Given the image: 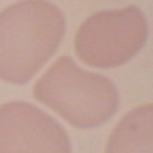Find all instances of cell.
Wrapping results in <instances>:
<instances>
[{"mask_svg":"<svg viewBox=\"0 0 153 153\" xmlns=\"http://www.w3.org/2000/svg\"><path fill=\"white\" fill-rule=\"evenodd\" d=\"M34 97L76 129L105 125L119 109V91L111 79L76 67L71 56L53 62L34 85Z\"/></svg>","mask_w":153,"mask_h":153,"instance_id":"7a4b0ae2","label":"cell"},{"mask_svg":"<svg viewBox=\"0 0 153 153\" xmlns=\"http://www.w3.org/2000/svg\"><path fill=\"white\" fill-rule=\"evenodd\" d=\"M147 34V18L137 6L99 10L79 26L75 53L89 67L115 69L141 53Z\"/></svg>","mask_w":153,"mask_h":153,"instance_id":"3957f363","label":"cell"},{"mask_svg":"<svg viewBox=\"0 0 153 153\" xmlns=\"http://www.w3.org/2000/svg\"><path fill=\"white\" fill-rule=\"evenodd\" d=\"M151 103L131 109L111 131L105 153H151Z\"/></svg>","mask_w":153,"mask_h":153,"instance_id":"5b68a950","label":"cell"},{"mask_svg":"<svg viewBox=\"0 0 153 153\" xmlns=\"http://www.w3.org/2000/svg\"><path fill=\"white\" fill-rule=\"evenodd\" d=\"M0 153H73L62 125L24 101L0 105Z\"/></svg>","mask_w":153,"mask_h":153,"instance_id":"277c9868","label":"cell"},{"mask_svg":"<svg viewBox=\"0 0 153 153\" xmlns=\"http://www.w3.org/2000/svg\"><path fill=\"white\" fill-rule=\"evenodd\" d=\"M65 14L48 0H20L0 12V79L24 85L61 46Z\"/></svg>","mask_w":153,"mask_h":153,"instance_id":"6da1fadb","label":"cell"}]
</instances>
